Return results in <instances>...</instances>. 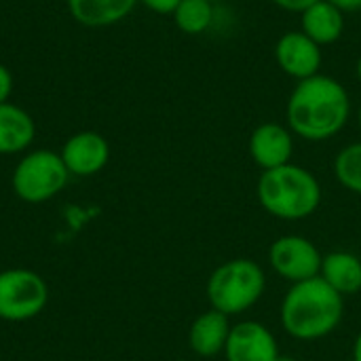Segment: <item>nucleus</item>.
<instances>
[{"label": "nucleus", "instance_id": "aec40b11", "mask_svg": "<svg viewBox=\"0 0 361 361\" xmlns=\"http://www.w3.org/2000/svg\"><path fill=\"white\" fill-rule=\"evenodd\" d=\"M271 2H273L275 6L288 11V13H302V11H307L311 4H315L317 0H271Z\"/></svg>", "mask_w": 361, "mask_h": 361}, {"label": "nucleus", "instance_id": "ddd939ff", "mask_svg": "<svg viewBox=\"0 0 361 361\" xmlns=\"http://www.w3.org/2000/svg\"><path fill=\"white\" fill-rule=\"evenodd\" d=\"M300 32H305L319 47L334 44L345 32V13L328 0H317L300 13Z\"/></svg>", "mask_w": 361, "mask_h": 361}, {"label": "nucleus", "instance_id": "a211bd4d", "mask_svg": "<svg viewBox=\"0 0 361 361\" xmlns=\"http://www.w3.org/2000/svg\"><path fill=\"white\" fill-rule=\"evenodd\" d=\"M334 176L338 184L355 195H361V142L345 146L334 159Z\"/></svg>", "mask_w": 361, "mask_h": 361}, {"label": "nucleus", "instance_id": "f8f14e48", "mask_svg": "<svg viewBox=\"0 0 361 361\" xmlns=\"http://www.w3.org/2000/svg\"><path fill=\"white\" fill-rule=\"evenodd\" d=\"M228 334H231L228 317L212 309L201 313L192 322L188 332V345L201 357H216L218 353H224Z\"/></svg>", "mask_w": 361, "mask_h": 361}, {"label": "nucleus", "instance_id": "393cba45", "mask_svg": "<svg viewBox=\"0 0 361 361\" xmlns=\"http://www.w3.org/2000/svg\"><path fill=\"white\" fill-rule=\"evenodd\" d=\"M275 361H296L294 357H288V355H279Z\"/></svg>", "mask_w": 361, "mask_h": 361}, {"label": "nucleus", "instance_id": "4be33fe9", "mask_svg": "<svg viewBox=\"0 0 361 361\" xmlns=\"http://www.w3.org/2000/svg\"><path fill=\"white\" fill-rule=\"evenodd\" d=\"M330 4H334L336 8H341L343 13H355L361 11V0H328Z\"/></svg>", "mask_w": 361, "mask_h": 361}, {"label": "nucleus", "instance_id": "2eb2a0df", "mask_svg": "<svg viewBox=\"0 0 361 361\" xmlns=\"http://www.w3.org/2000/svg\"><path fill=\"white\" fill-rule=\"evenodd\" d=\"M36 135V125L32 116L15 106L0 104V154H15L25 150Z\"/></svg>", "mask_w": 361, "mask_h": 361}, {"label": "nucleus", "instance_id": "f257e3e1", "mask_svg": "<svg viewBox=\"0 0 361 361\" xmlns=\"http://www.w3.org/2000/svg\"><path fill=\"white\" fill-rule=\"evenodd\" d=\"M351 116V97L341 80L326 74L298 80L286 104L288 129L307 142L338 135Z\"/></svg>", "mask_w": 361, "mask_h": 361}, {"label": "nucleus", "instance_id": "dca6fc26", "mask_svg": "<svg viewBox=\"0 0 361 361\" xmlns=\"http://www.w3.org/2000/svg\"><path fill=\"white\" fill-rule=\"evenodd\" d=\"M140 0H68L72 17L87 27H104L125 19Z\"/></svg>", "mask_w": 361, "mask_h": 361}, {"label": "nucleus", "instance_id": "b1692460", "mask_svg": "<svg viewBox=\"0 0 361 361\" xmlns=\"http://www.w3.org/2000/svg\"><path fill=\"white\" fill-rule=\"evenodd\" d=\"M355 72H357V80L361 82V57L357 59V66H355Z\"/></svg>", "mask_w": 361, "mask_h": 361}, {"label": "nucleus", "instance_id": "6ab92c4d", "mask_svg": "<svg viewBox=\"0 0 361 361\" xmlns=\"http://www.w3.org/2000/svg\"><path fill=\"white\" fill-rule=\"evenodd\" d=\"M146 8L159 13V15H173V11L178 8V4L182 0H140Z\"/></svg>", "mask_w": 361, "mask_h": 361}, {"label": "nucleus", "instance_id": "0eeeda50", "mask_svg": "<svg viewBox=\"0 0 361 361\" xmlns=\"http://www.w3.org/2000/svg\"><path fill=\"white\" fill-rule=\"evenodd\" d=\"M322 258L324 254L317 250V245L300 235H283L269 247L271 269L292 286L319 277Z\"/></svg>", "mask_w": 361, "mask_h": 361}, {"label": "nucleus", "instance_id": "f3484780", "mask_svg": "<svg viewBox=\"0 0 361 361\" xmlns=\"http://www.w3.org/2000/svg\"><path fill=\"white\" fill-rule=\"evenodd\" d=\"M173 21L184 34H203L214 21V4L207 0H182L173 11Z\"/></svg>", "mask_w": 361, "mask_h": 361}, {"label": "nucleus", "instance_id": "423d86ee", "mask_svg": "<svg viewBox=\"0 0 361 361\" xmlns=\"http://www.w3.org/2000/svg\"><path fill=\"white\" fill-rule=\"evenodd\" d=\"M49 302V288L40 275L27 269L0 273V319L27 322Z\"/></svg>", "mask_w": 361, "mask_h": 361}, {"label": "nucleus", "instance_id": "412c9836", "mask_svg": "<svg viewBox=\"0 0 361 361\" xmlns=\"http://www.w3.org/2000/svg\"><path fill=\"white\" fill-rule=\"evenodd\" d=\"M11 91H13V76L8 72V68L0 63V104H4L8 99Z\"/></svg>", "mask_w": 361, "mask_h": 361}, {"label": "nucleus", "instance_id": "9d476101", "mask_svg": "<svg viewBox=\"0 0 361 361\" xmlns=\"http://www.w3.org/2000/svg\"><path fill=\"white\" fill-rule=\"evenodd\" d=\"M294 154V133L288 125L262 123L250 135V157L262 169H275L292 163Z\"/></svg>", "mask_w": 361, "mask_h": 361}, {"label": "nucleus", "instance_id": "a878e982", "mask_svg": "<svg viewBox=\"0 0 361 361\" xmlns=\"http://www.w3.org/2000/svg\"><path fill=\"white\" fill-rule=\"evenodd\" d=\"M357 123H360V131H361V106H360V110H357Z\"/></svg>", "mask_w": 361, "mask_h": 361}, {"label": "nucleus", "instance_id": "4468645a", "mask_svg": "<svg viewBox=\"0 0 361 361\" xmlns=\"http://www.w3.org/2000/svg\"><path fill=\"white\" fill-rule=\"evenodd\" d=\"M319 277L343 298L361 292V258L353 252H330L322 258Z\"/></svg>", "mask_w": 361, "mask_h": 361}, {"label": "nucleus", "instance_id": "1a4fd4ad", "mask_svg": "<svg viewBox=\"0 0 361 361\" xmlns=\"http://www.w3.org/2000/svg\"><path fill=\"white\" fill-rule=\"evenodd\" d=\"M224 355L226 361H275L281 353L275 334L264 324L247 319L231 326Z\"/></svg>", "mask_w": 361, "mask_h": 361}, {"label": "nucleus", "instance_id": "39448f33", "mask_svg": "<svg viewBox=\"0 0 361 361\" xmlns=\"http://www.w3.org/2000/svg\"><path fill=\"white\" fill-rule=\"evenodd\" d=\"M70 171L61 154L51 150H34L25 154L13 171V190L21 201L42 203L53 199L68 182Z\"/></svg>", "mask_w": 361, "mask_h": 361}, {"label": "nucleus", "instance_id": "20e7f679", "mask_svg": "<svg viewBox=\"0 0 361 361\" xmlns=\"http://www.w3.org/2000/svg\"><path fill=\"white\" fill-rule=\"evenodd\" d=\"M267 275L252 258H235L220 264L207 281V300L212 309L226 317L252 309L264 294Z\"/></svg>", "mask_w": 361, "mask_h": 361}, {"label": "nucleus", "instance_id": "bb28decb", "mask_svg": "<svg viewBox=\"0 0 361 361\" xmlns=\"http://www.w3.org/2000/svg\"><path fill=\"white\" fill-rule=\"evenodd\" d=\"M207 2H212V4H216V2H220V0H207Z\"/></svg>", "mask_w": 361, "mask_h": 361}, {"label": "nucleus", "instance_id": "5701e85b", "mask_svg": "<svg viewBox=\"0 0 361 361\" xmlns=\"http://www.w3.org/2000/svg\"><path fill=\"white\" fill-rule=\"evenodd\" d=\"M353 361H361V332L353 343Z\"/></svg>", "mask_w": 361, "mask_h": 361}, {"label": "nucleus", "instance_id": "7ed1b4c3", "mask_svg": "<svg viewBox=\"0 0 361 361\" xmlns=\"http://www.w3.org/2000/svg\"><path fill=\"white\" fill-rule=\"evenodd\" d=\"M256 195L267 214L296 222L317 212L322 203V184L307 167L288 163L262 171Z\"/></svg>", "mask_w": 361, "mask_h": 361}, {"label": "nucleus", "instance_id": "9b49d317", "mask_svg": "<svg viewBox=\"0 0 361 361\" xmlns=\"http://www.w3.org/2000/svg\"><path fill=\"white\" fill-rule=\"evenodd\" d=\"M63 165L74 176H93L102 171L110 159L108 142L95 131L74 133L61 148Z\"/></svg>", "mask_w": 361, "mask_h": 361}, {"label": "nucleus", "instance_id": "f03ea898", "mask_svg": "<svg viewBox=\"0 0 361 361\" xmlns=\"http://www.w3.org/2000/svg\"><path fill=\"white\" fill-rule=\"evenodd\" d=\"M345 317V298L322 277L290 286L281 302V326L296 341H319Z\"/></svg>", "mask_w": 361, "mask_h": 361}, {"label": "nucleus", "instance_id": "6e6552de", "mask_svg": "<svg viewBox=\"0 0 361 361\" xmlns=\"http://www.w3.org/2000/svg\"><path fill=\"white\" fill-rule=\"evenodd\" d=\"M275 59L281 72L298 82L319 74L324 55L322 47L315 40H311L305 32L290 30L281 34L275 42Z\"/></svg>", "mask_w": 361, "mask_h": 361}]
</instances>
